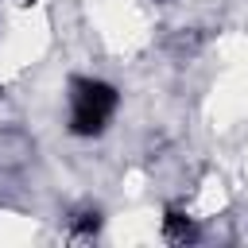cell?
I'll return each mask as SVG.
<instances>
[{"label": "cell", "instance_id": "1", "mask_svg": "<svg viewBox=\"0 0 248 248\" xmlns=\"http://www.w3.org/2000/svg\"><path fill=\"white\" fill-rule=\"evenodd\" d=\"M120 105L116 85L101 78H70V132L74 136H101Z\"/></svg>", "mask_w": 248, "mask_h": 248}, {"label": "cell", "instance_id": "3", "mask_svg": "<svg viewBox=\"0 0 248 248\" xmlns=\"http://www.w3.org/2000/svg\"><path fill=\"white\" fill-rule=\"evenodd\" d=\"M101 232V213L93 209V213H81L78 217V225H74V240H89V236H97Z\"/></svg>", "mask_w": 248, "mask_h": 248}, {"label": "cell", "instance_id": "2", "mask_svg": "<svg viewBox=\"0 0 248 248\" xmlns=\"http://www.w3.org/2000/svg\"><path fill=\"white\" fill-rule=\"evenodd\" d=\"M163 236H167V240L186 244V240H194V236H198V225H194L182 209H167V213H163Z\"/></svg>", "mask_w": 248, "mask_h": 248}]
</instances>
